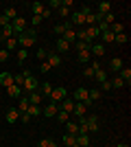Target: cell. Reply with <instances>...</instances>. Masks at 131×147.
I'll return each mask as SVG.
<instances>
[{"instance_id":"59","label":"cell","mask_w":131,"mask_h":147,"mask_svg":"<svg viewBox=\"0 0 131 147\" xmlns=\"http://www.w3.org/2000/svg\"><path fill=\"white\" fill-rule=\"evenodd\" d=\"M72 147H79V145H72Z\"/></svg>"},{"instance_id":"30","label":"cell","mask_w":131,"mask_h":147,"mask_svg":"<svg viewBox=\"0 0 131 147\" xmlns=\"http://www.w3.org/2000/svg\"><path fill=\"white\" fill-rule=\"evenodd\" d=\"M63 145H66V147H72V145H76V136H72V134H66V136H63Z\"/></svg>"},{"instance_id":"58","label":"cell","mask_w":131,"mask_h":147,"mask_svg":"<svg viewBox=\"0 0 131 147\" xmlns=\"http://www.w3.org/2000/svg\"><path fill=\"white\" fill-rule=\"evenodd\" d=\"M0 49H2V40H0Z\"/></svg>"},{"instance_id":"39","label":"cell","mask_w":131,"mask_h":147,"mask_svg":"<svg viewBox=\"0 0 131 147\" xmlns=\"http://www.w3.org/2000/svg\"><path fill=\"white\" fill-rule=\"evenodd\" d=\"M29 57V49H18V59H20V64Z\"/></svg>"},{"instance_id":"34","label":"cell","mask_w":131,"mask_h":147,"mask_svg":"<svg viewBox=\"0 0 131 147\" xmlns=\"http://www.w3.org/2000/svg\"><path fill=\"white\" fill-rule=\"evenodd\" d=\"M90 46H92V44H87V42H74L76 53H81V51H90Z\"/></svg>"},{"instance_id":"21","label":"cell","mask_w":131,"mask_h":147,"mask_svg":"<svg viewBox=\"0 0 131 147\" xmlns=\"http://www.w3.org/2000/svg\"><path fill=\"white\" fill-rule=\"evenodd\" d=\"M5 49L11 53V51H15L18 49V37L13 35V37H9V40H5Z\"/></svg>"},{"instance_id":"52","label":"cell","mask_w":131,"mask_h":147,"mask_svg":"<svg viewBox=\"0 0 131 147\" xmlns=\"http://www.w3.org/2000/svg\"><path fill=\"white\" fill-rule=\"evenodd\" d=\"M31 24H35V26H37V24H42V18H39V16H33Z\"/></svg>"},{"instance_id":"51","label":"cell","mask_w":131,"mask_h":147,"mask_svg":"<svg viewBox=\"0 0 131 147\" xmlns=\"http://www.w3.org/2000/svg\"><path fill=\"white\" fill-rule=\"evenodd\" d=\"M61 7H66V9H70V7H74V2H72V0H61Z\"/></svg>"},{"instance_id":"22","label":"cell","mask_w":131,"mask_h":147,"mask_svg":"<svg viewBox=\"0 0 131 147\" xmlns=\"http://www.w3.org/2000/svg\"><path fill=\"white\" fill-rule=\"evenodd\" d=\"M66 134L76 136V134H79V125H76L74 121H68V123H66Z\"/></svg>"},{"instance_id":"14","label":"cell","mask_w":131,"mask_h":147,"mask_svg":"<svg viewBox=\"0 0 131 147\" xmlns=\"http://www.w3.org/2000/svg\"><path fill=\"white\" fill-rule=\"evenodd\" d=\"M118 77L129 86V84H131V68L129 66H122V68H120V73H118Z\"/></svg>"},{"instance_id":"27","label":"cell","mask_w":131,"mask_h":147,"mask_svg":"<svg viewBox=\"0 0 131 147\" xmlns=\"http://www.w3.org/2000/svg\"><path fill=\"white\" fill-rule=\"evenodd\" d=\"M94 79H96V81H100V84H103V81H107V79H109V77H107V70H105V68L96 70V73H94Z\"/></svg>"},{"instance_id":"38","label":"cell","mask_w":131,"mask_h":147,"mask_svg":"<svg viewBox=\"0 0 131 147\" xmlns=\"http://www.w3.org/2000/svg\"><path fill=\"white\" fill-rule=\"evenodd\" d=\"M109 84H112V88H122V86H125V81L120 79V77H114V79H109Z\"/></svg>"},{"instance_id":"15","label":"cell","mask_w":131,"mask_h":147,"mask_svg":"<svg viewBox=\"0 0 131 147\" xmlns=\"http://www.w3.org/2000/svg\"><path fill=\"white\" fill-rule=\"evenodd\" d=\"M122 66H125V61L120 59V57H114V59L109 61V70H112V73H120Z\"/></svg>"},{"instance_id":"5","label":"cell","mask_w":131,"mask_h":147,"mask_svg":"<svg viewBox=\"0 0 131 147\" xmlns=\"http://www.w3.org/2000/svg\"><path fill=\"white\" fill-rule=\"evenodd\" d=\"M59 110L72 114V110H74V101H72V97H66V99H63L61 103H59Z\"/></svg>"},{"instance_id":"49","label":"cell","mask_w":131,"mask_h":147,"mask_svg":"<svg viewBox=\"0 0 131 147\" xmlns=\"http://www.w3.org/2000/svg\"><path fill=\"white\" fill-rule=\"evenodd\" d=\"M90 68H92L94 73H96V70H100L103 66H100V61H98V59H94V61H92V66H90Z\"/></svg>"},{"instance_id":"23","label":"cell","mask_w":131,"mask_h":147,"mask_svg":"<svg viewBox=\"0 0 131 147\" xmlns=\"http://www.w3.org/2000/svg\"><path fill=\"white\" fill-rule=\"evenodd\" d=\"M63 40H66L68 44L76 42V31H74V29H66V33H63Z\"/></svg>"},{"instance_id":"37","label":"cell","mask_w":131,"mask_h":147,"mask_svg":"<svg viewBox=\"0 0 131 147\" xmlns=\"http://www.w3.org/2000/svg\"><path fill=\"white\" fill-rule=\"evenodd\" d=\"M31 9H33V13H35V16H42L44 5H42V2H33V5H31Z\"/></svg>"},{"instance_id":"8","label":"cell","mask_w":131,"mask_h":147,"mask_svg":"<svg viewBox=\"0 0 131 147\" xmlns=\"http://www.w3.org/2000/svg\"><path fill=\"white\" fill-rule=\"evenodd\" d=\"M87 119V127H90V132H98L100 129V121L96 114H92V117H85Z\"/></svg>"},{"instance_id":"35","label":"cell","mask_w":131,"mask_h":147,"mask_svg":"<svg viewBox=\"0 0 131 147\" xmlns=\"http://www.w3.org/2000/svg\"><path fill=\"white\" fill-rule=\"evenodd\" d=\"M100 40H103V42H114L116 35H114L112 31H105V33H100Z\"/></svg>"},{"instance_id":"44","label":"cell","mask_w":131,"mask_h":147,"mask_svg":"<svg viewBox=\"0 0 131 147\" xmlns=\"http://www.w3.org/2000/svg\"><path fill=\"white\" fill-rule=\"evenodd\" d=\"M83 77H87V79H94V70H92L90 66H87L85 70H83Z\"/></svg>"},{"instance_id":"32","label":"cell","mask_w":131,"mask_h":147,"mask_svg":"<svg viewBox=\"0 0 131 147\" xmlns=\"http://www.w3.org/2000/svg\"><path fill=\"white\" fill-rule=\"evenodd\" d=\"M57 121L66 125V123L70 121V114H68V112H61V110H59V112H57Z\"/></svg>"},{"instance_id":"25","label":"cell","mask_w":131,"mask_h":147,"mask_svg":"<svg viewBox=\"0 0 131 147\" xmlns=\"http://www.w3.org/2000/svg\"><path fill=\"white\" fill-rule=\"evenodd\" d=\"M76 145L79 147H87L90 145V134H76Z\"/></svg>"},{"instance_id":"1","label":"cell","mask_w":131,"mask_h":147,"mask_svg":"<svg viewBox=\"0 0 131 147\" xmlns=\"http://www.w3.org/2000/svg\"><path fill=\"white\" fill-rule=\"evenodd\" d=\"M18 37V49H29V46H33L35 44V31H24V33H20Z\"/></svg>"},{"instance_id":"50","label":"cell","mask_w":131,"mask_h":147,"mask_svg":"<svg viewBox=\"0 0 131 147\" xmlns=\"http://www.w3.org/2000/svg\"><path fill=\"white\" fill-rule=\"evenodd\" d=\"M39 70H42V73H48V70H50V66L46 64V61H39Z\"/></svg>"},{"instance_id":"43","label":"cell","mask_w":131,"mask_h":147,"mask_svg":"<svg viewBox=\"0 0 131 147\" xmlns=\"http://www.w3.org/2000/svg\"><path fill=\"white\" fill-rule=\"evenodd\" d=\"M109 90H112V84H109V79H107V81L100 84V92H109Z\"/></svg>"},{"instance_id":"45","label":"cell","mask_w":131,"mask_h":147,"mask_svg":"<svg viewBox=\"0 0 131 147\" xmlns=\"http://www.w3.org/2000/svg\"><path fill=\"white\" fill-rule=\"evenodd\" d=\"M114 42H118V44H125V42H127V35H125V33H118Z\"/></svg>"},{"instance_id":"12","label":"cell","mask_w":131,"mask_h":147,"mask_svg":"<svg viewBox=\"0 0 131 147\" xmlns=\"http://www.w3.org/2000/svg\"><path fill=\"white\" fill-rule=\"evenodd\" d=\"M90 55L103 57V55H105V44H92V46H90Z\"/></svg>"},{"instance_id":"24","label":"cell","mask_w":131,"mask_h":147,"mask_svg":"<svg viewBox=\"0 0 131 147\" xmlns=\"http://www.w3.org/2000/svg\"><path fill=\"white\" fill-rule=\"evenodd\" d=\"M85 112H87V105L85 103H74L72 114H76V117H85Z\"/></svg>"},{"instance_id":"31","label":"cell","mask_w":131,"mask_h":147,"mask_svg":"<svg viewBox=\"0 0 131 147\" xmlns=\"http://www.w3.org/2000/svg\"><path fill=\"white\" fill-rule=\"evenodd\" d=\"M39 112H42V110H39V105H29V110H26V114H29V117H39Z\"/></svg>"},{"instance_id":"11","label":"cell","mask_w":131,"mask_h":147,"mask_svg":"<svg viewBox=\"0 0 131 147\" xmlns=\"http://www.w3.org/2000/svg\"><path fill=\"white\" fill-rule=\"evenodd\" d=\"M0 86L2 88H9V86H13V75L11 73H0Z\"/></svg>"},{"instance_id":"13","label":"cell","mask_w":131,"mask_h":147,"mask_svg":"<svg viewBox=\"0 0 131 147\" xmlns=\"http://www.w3.org/2000/svg\"><path fill=\"white\" fill-rule=\"evenodd\" d=\"M5 119H7V123H15V121L20 119L18 108H9V110H7V114H5Z\"/></svg>"},{"instance_id":"4","label":"cell","mask_w":131,"mask_h":147,"mask_svg":"<svg viewBox=\"0 0 131 147\" xmlns=\"http://www.w3.org/2000/svg\"><path fill=\"white\" fill-rule=\"evenodd\" d=\"M11 29H13V35H20V33H24L26 31V20L24 16H18V18L11 22Z\"/></svg>"},{"instance_id":"48","label":"cell","mask_w":131,"mask_h":147,"mask_svg":"<svg viewBox=\"0 0 131 147\" xmlns=\"http://www.w3.org/2000/svg\"><path fill=\"white\" fill-rule=\"evenodd\" d=\"M50 13H53V11H50L48 7H44V11H42V16H39V18H42V20H46V18H50Z\"/></svg>"},{"instance_id":"41","label":"cell","mask_w":131,"mask_h":147,"mask_svg":"<svg viewBox=\"0 0 131 147\" xmlns=\"http://www.w3.org/2000/svg\"><path fill=\"white\" fill-rule=\"evenodd\" d=\"M35 55H37V59H39V61H46V55H48V51H46V49H37V53H35Z\"/></svg>"},{"instance_id":"40","label":"cell","mask_w":131,"mask_h":147,"mask_svg":"<svg viewBox=\"0 0 131 147\" xmlns=\"http://www.w3.org/2000/svg\"><path fill=\"white\" fill-rule=\"evenodd\" d=\"M76 55H79V61H90V51H81V53H76Z\"/></svg>"},{"instance_id":"28","label":"cell","mask_w":131,"mask_h":147,"mask_svg":"<svg viewBox=\"0 0 131 147\" xmlns=\"http://www.w3.org/2000/svg\"><path fill=\"white\" fill-rule=\"evenodd\" d=\"M109 11H112V5H109L107 0L98 2V13H100V16H105V13H109Z\"/></svg>"},{"instance_id":"20","label":"cell","mask_w":131,"mask_h":147,"mask_svg":"<svg viewBox=\"0 0 131 147\" xmlns=\"http://www.w3.org/2000/svg\"><path fill=\"white\" fill-rule=\"evenodd\" d=\"M2 16H5V18L9 20V22H13V20L18 18V11H15V7H7V9H5V13H2Z\"/></svg>"},{"instance_id":"61","label":"cell","mask_w":131,"mask_h":147,"mask_svg":"<svg viewBox=\"0 0 131 147\" xmlns=\"http://www.w3.org/2000/svg\"><path fill=\"white\" fill-rule=\"evenodd\" d=\"M87 147H92V145H87Z\"/></svg>"},{"instance_id":"16","label":"cell","mask_w":131,"mask_h":147,"mask_svg":"<svg viewBox=\"0 0 131 147\" xmlns=\"http://www.w3.org/2000/svg\"><path fill=\"white\" fill-rule=\"evenodd\" d=\"M26 77H31V70H22L20 75H13V84H15V86H22Z\"/></svg>"},{"instance_id":"60","label":"cell","mask_w":131,"mask_h":147,"mask_svg":"<svg viewBox=\"0 0 131 147\" xmlns=\"http://www.w3.org/2000/svg\"><path fill=\"white\" fill-rule=\"evenodd\" d=\"M0 16H2V11H0Z\"/></svg>"},{"instance_id":"18","label":"cell","mask_w":131,"mask_h":147,"mask_svg":"<svg viewBox=\"0 0 131 147\" xmlns=\"http://www.w3.org/2000/svg\"><path fill=\"white\" fill-rule=\"evenodd\" d=\"M29 99H26V94H22V97H20V103H18V112L20 114H26V110H29Z\"/></svg>"},{"instance_id":"7","label":"cell","mask_w":131,"mask_h":147,"mask_svg":"<svg viewBox=\"0 0 131 147\" xmlns=\"http://www.w3.org/2000/svg\"><path fill=\"white\" fill-rule=\"evenodd\" d=\"M46 64H48L50 68H57V66H61V57L57 55V53H48V55H46Z\"/></svg>"},{"instance_id":"3","label":"cell","mask_w":131,"mask_h":147,"mask_svg":"<svg viewBox=\"0 0 131 147\" xmlns=\"http://www.w3.org/2000/svg\"><path fill=\"white\" fill-rule=\"evenodd\" d=\"M66 94H68V92H66V88L63 86H59V88H53V90H50V103H61L63 99H66Z\"/></svg>"},{"instance_id":"54","label":"cell","mask_w":131,"mask_h":147,"mask_svg":"<svg viewBox=\"0 0 131 147\" xmlns=\"http://www.w3.org/2000/svg\"><path fill=\"white\" fill-rule=\"evenodd\" d=\"M37 147H48V138H42V141H39V145Z\"/></svg>"},{"instance_id":"57","label":"cell","mask_w":131,"mask_h":147,"mask_svg":"<svg viewBox=\"0 0 131 147\" xmlns=\"http://www.w3.org/2000/svg\"><path fill=\"white\" fill-rule=\"evenodd\" d=\"M0 40H2V29H0Z\"/></svg>"},{"instance_id":"6","label":"cell","mask_w":131,"mask_h":147,"mask_svg":"<svg viewBox=\"0 0 131 147\" xmlns=\"http://www.w3.org/2000/svg\"><path fill=\"white\" fill-rule=\"evenodd\" d=\"M85 37H87V42H90V44H94V40L100 37V31L96 29V26H85Z\"/></svg>"},{"instance_id":"2","label":"cell","mask_w":131,"mask_h":147,"mask_svg":"<svg viewBox=\"0 0 131 147\" xmlns=\"http://www.w3.org/2000/svg\"><path fill=\"white\" fill-rule=\"evenodd\" d=\"M35 90H39V79L31 75V77H26V79H24V84H22V92L31 94V92H35Z\"/></svg>"},{"instance_id":"9","label":"cell","mask_w":131,"mask_h":147,"mask_svg":"<svg viewBox=\"0 0 131 147\" xmlns=\"http://www.w3.org/2000/svg\"><path fill=\"white\" fill-rule=\"evenodd\" d=\"M70 24H85V16H83L81 11H72L70 13Z\"/></svg>"},{"instance_id":"42","label":"cell","mask_w":131,"mask_h":147,"mask_svg":"<svg viewBox=\"0 0 131 147\" xmlns=\"http://www.w3.org/2000/svg\"><path fill=\"white\" fill-rule=\"evenodd\" d=\"M57 13H59L61 18H68V16H70V9H66V7H59V9H57Z\"/></svg>"},{"instance_id":"46","label":"cell","mask_w":131,"mask_h":147,"mask_svg":"<svg viewBox=\"0 0 131 147\" xmlns=\"http://www.w3.org/2000/svg\"><path fill=\"white\" fill-rule=\"evenodd\" d=\"M9 59V51L7 49H0V61H7Z\"/></svg>"},{"instance_id":"26","label":"cell","mask_w":131,"mask_h":147,"mask_svg":"<svg viewBox=\"0 0 131 147\" xmlns=\"http://www.w3.org/2000/svg\"><path fill=\"white\" fill-rule=\"evenodd\" d=\"M7 92H9V97H22V86H9L7 88Z\"/></svg>"},{"instance_id":"17","label":"cell","mask_w":131,"mask_h":147,"mask_svg":"<svg viewBox=\"0 0 131 147\" xmlns=\"http://www.w3.org/2000/svg\"><path fill=\"white\" fill-rule=\"evenodd\" d=\"M68 51H70V44L66 42L63 37H57V55H59V53H68Z\"/></svg>"},{"instance_id":"19","label":"cell","mask_w":131,"mask_h":147,"mask_svg":"<svg viewBox=\"0 0 131 147\" xmlns=\"http://www.w3.org/2000/svg\"><path fill=\"white\" fill-rule=\"evenodd\" d=\"M26 99H29V103H31V105H39L42 94H39V90H35V92H31V94H26Z\"/></svg>"},{"instance_id":"29","label":"cell","mask_w":131,"mask_h":147,"mask_svg":"<svg viewBox=\"0 0 131 147\" xmlns=\"http://www.w3.org/2000/svg\"><path fill=\"white\" fill-rule=\"evenodd\" d=\"M87 97H90V101L94 103V101H98V99L103 97V92H100V90H96V88H92V90H87Z\"/></svg>"},{"instance_id":"56","label":"cell","mask_w":131,"mask_h":147,"mask_svg":"<svg viewBox=\"0 0 131 147\" xmlns=\"http://www.w3.org/2000/svg\"><path fill=\"white\" fill-rule=\"evenodd\" d=\"M118 147H129V145H127V143H118Z\"/></svg>"},{"instance_id":"55","label":"cell","mask_w":131,"mask_h":147,"mask_svg":"<svg viewBox=\"0 0 131 147\" xmlns=\"http://www.w3.org/2000/svg\"><path fill=\"white\" fill-rule=\"evenodd\" d=\"M48 147H57V143L53 141V138H48Z\"/></svg>"},{"instance_id":"10","label":"cell","mask_w":131,"mask_h":147,"mask_svg":"<svg viewBox=\"0 0 131 147\" xmlns=\"http://www.w3.org/2000/svg\"><path fill=\"white\" fill-rule=\"evenodd\" d=\"M57 112H59V103H48L42 110V114L44 117H57Z\"/></svg>"},{"instance_id":"33","label":"cell","mask_w":131,"mask_h":147,"mask_svg":"<svg viewBox=\"0 0 131 147\" xmlns=\"http://www.w3.org/2000/svg\"><path fill=\"white\" fill-rule=\"evenodd\" d=\"M50 90H53V86H50L48 81H44L42 86H39V94H42V97L44 94H50Z\"/></svg>"},{"instance_id":"53","label":"cell","mask_w":131,"mask_h":147,"mask_svg":"<svg viewBox=\"0 0 131 147\" xmlns=\"http://www.w3.org/2000/svg\"><path fill=\"white\" fill-rule=\"evenodd\" d=\"M20 119H22V123H31V117H29V114H20Z\"/></svg>"},{"instance_id":"47","label":"cell","mask_w":131,"mask_h":147,"mask_svg":"<svg viewBox=\"0 0 131 147\" xmlns=\"http://www.w3.org/2000/svg\"><path fill=\"white\" fill-rule=\"evenodd\" d=\"M48 7H53V9L57 11V9L61 7V0H50V2H48Z\"/></svg>"},{"instance_id":"36","label":"cell","mask_w":131,"mask_h":147,"mask_svg":"<svg viewBox=\"0 0 131 147\" xmlns=\"http://www.w3.org/2000/svg\"><path fill=\"white\" fill-rule=\"evenodd\" d=\"M85 24L87 26H96V13H87L85 16Z\"/></svg>"}]
</instances>
